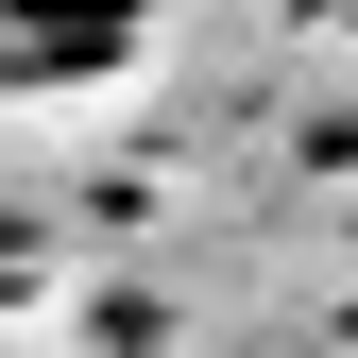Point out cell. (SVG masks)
Returning <instances> with one entry per match:
<instances>
[{
  "label": "cell",
  "instance_id": "obj_1",
  "mask_svg": "<svg viewBox=\"0 0 358 358\" xmlns=\"http://www.w3.org/2000/svg\"><path fill=\"white\" fill-rule=\"evenodd\" d=\"M137 52V0H0V85H103Z\"/></svg>",
  "mask_w": 358,
  "mask_h": 358
}]
</instances>
